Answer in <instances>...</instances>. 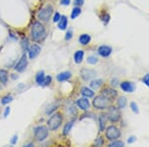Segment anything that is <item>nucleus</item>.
Listing matches in <instances>:
<instances>
[{
    "label": "nucleus",
    "mask_w": 149,
    "mask_h": 147,
    "mask_svg": "<svg viewBox=\"0 0 149 147\" xmlns=\"http://www.w3.org/2000/svg\"><path fill=\"white\" fill-rule=\"evenodd\" d=\"M8 81V73L5 70H0V83L5 85Z\"/></svg>",
    "instance_id": "b1692460"
},
{
    "label": "nucleus",
    "mask_w": 149,
    "mask_h": 147,
    "mask_svg": "<svg viewBox=\"0 0 149 147\" xmlns=\"http://www.w3.org/2000/svg\"><path fill=\"white\" fill-rule=\"evenodd\" d=\"M84 2H85V0H74V4L76 6H81L84 4Z\"/></svg>",
    "instance_id": "e433bc0d"
},
{
    "label": "nucleus",
    "mask_w": 149,
    "mask_h": 147,
    "mask_svg": "<svg viewBox=\"0 0 149 147\" xmlns=\"http://www.w3.org/2000/svg\"><path fill=\"white\" fill-rule=\"evenodd\" d=\"M63 122V114L61 112H53L52 116L48 119V128L52 131H56L62 125Z\"/></svg>",
    "instance_id": "7ed1b4c3"
},
{
    "label": "nucleus",
    "mask_w": 149,
    "mask_h": 147,
    "mask_svg": "<svg viewBox=\"0 0 149 147\" xmlns=\"http://www.w3.org/2000/svg\"><path fill=\"white\" fill-rule=\"evenodd\" d=\"M17 135H14L13 137H12V139H11V144H15L16 142H17Z\"/></svg>",
    "instance_id": "37998d69"
},
{
    "label": "nucleus",
    "mask_w": 149,
    "mask_h": 147,
    "mask_svg": "<svg viewBox=\"0 0 149 147\" xmlns=\"http://www.w3.org/2000/svg\"><path fill=\"white\" fill-rule=\"evenodd\" d=\"M72 37H73V32H72V30H70L67 32L66 36H65V39H66L67 41H69V40L72 39Z\"/></svg>",
    "instance_id": "c9c22d12"
},
{
    "label": "nucleus",
    "mask_w": 149,
    "mask_h": 147,
    "mask_svg": "<svg viewBox=\"0 0 149 147\" xmlns=\"http://www.w3.org/2000/svg\"><path fill=\"white\" fill-rule=\"evenodd\" d=\"M102 84H103L102 79H93V81L90 83V86H91V88H92L93 90H97V88H100V86H102Z\"/></svg>",
    "instance_id": "412c9836"
},
{
    "label": "nucleus",
    "mask_w": 149,
    "mask_h": 147,
    "mask_svg": "<svg viewBox=\"0 0 149 147\" xmlns=\"http://www.w3.org/2000/svg\"><path fill=\"white\" fill-rule=\"evenodd\" d=\"M81 8L79 6H76V7H74L73 8V10H72V13H71V18L73 19V20H74L78 16H80V14H81Z\"/></svg>",
    "instance_id": "393cba45"
},
{
    "label": "nucleus",
    "mask_w": 149,
    "mask_h": 147,
    "mask_svg": "<svg viewBox=\"0 0 149 147\" xmlns=\"http://www.w3.org/2000/svg\"><path fill=\"white\" fill-rule=\"evenodd\" d=\"M47 126L45 125H39V126H36L34 128V135L36 140L38 142H43L46 140L49 136V130H48Z\"/></svg>",
    "instance_id": "20e7f679"
},
{
    "label": "nucleus",
    "mask_w": 149,
    "mask_h": 147,
    "mask_svg": "<svg viewBox=\"0 0 149 147\" xmlns=\"http://www.w3.org/2000/svg\"><path fill=\"white\" fill-rule=\"evenodd\" d=\"M102 95L107 96V98H109V100H113L114 98H116V96H117V91H115L114 88H111L107 86V88H102Z\"/></svg>",
    "instance_id": "ddd939ff"
},
{
    "label": "nucleus",
    "mask_w": 149,
    "mask_h": 147,
    "mask_svg": "<svg viewBox=\"0 0 149 147\" xmlns=\"http://www.w3.org/2000/svg\"><path fill=\"white\" fill-rule=\"evenodd\" d=\"M126 103H127V100L125 96H120V98H118V100H117V107L118 108L125 107Z\"/></svg>",
    "instance_id": "a878e982"
},
{
    "label": "nucleus",
    "mask_w": 149,
    "mask_h": 147,
    "mask_svg": "<svg viewBox=\"0 0 149 147\" xmlns=\"http://www.w3.org/2000/svg\"><path fill=\"white\" fill-rule=\"evenodd\" d=\"M69 110H70V114H71V115H72V113H74V115L77 114V109H76V107H74V105H71Z\"/></svg>",
    "instance_id": "4c0bfd02"
},
{
    "label": "nucleus",
    "mask_w": 149,
    "mask_h": 147,
    "mask_svg": "<svg viewBox=\"0 0 149 147\" xmlns=\"http://www.w3.org/2000/svg\"><path fill=\"white\" fill-rule=\"evenodd\" d=\"M72 77V74L71 72H62V73H60L59 75L57 76V79L58 82H65V81H68V79H71Z\"/></svg>",
    "instance_id": "dca6fc26"
},
{
    "label": "nucleus",
    "mask_w": 149,
    "mask_h": 147,
    "mask_svg": "<svg viewBox=\"0 0 149 147\" xmlns=\"http://www.w3.org/2000/svg\"><path fill=\"white\" fill-rule=\"evenodd\" d=\"M112 52V49L109 47V46H107V45H102L100 46V48L97 49V53L100 56H102L103 58H107L110 56Z\"/></svg>",
    "instance_id": "f8f14e48"
},
{
    "label": "nucleus",
    "mask_w": 149,
    "mask_h": 147,
    "mask_svg": "<svg viewBox=\"0 0 149 147\" xmlns=\"http://www.w3.org/2000/svg\"><path fill=\"white\" fill-rule=\"evenodd\" d=\"M81 95H83V96L88 98H93V96H95V91H93L92 88H86V86L81 88Z\"/></svg>",
    "instance_id": "2eb2a0df"
},
{
    "label": "nucleus",
    "mask_w": 149,
    "mask_h": 147,
    "mask_svg": "<svg viewBox=\"0 0 149 147\" xmlns=\"http://www.w3.org/2000/svg\"><path fill=\"white\" fill-rule=\"evenodd\" d=\"M107 117L109 121L111 122H117L120 119V112H119L118 107H113V105H110L107 108Z\"/></svg>",
    "instance_id": "0eeeda50"
},
{
    "label": "nucleus",
    "mask_w": 149,
    "mask_h": 147,
    "mask_svg": "<svg viewBox=\"0 0 149 147\" xmlns=\"http://www.w3.org/2000/svg\"><path fill=\"white\" fill-rule=\"evenodd\" d=\"M84 55H85V52L83 50H79L74 53V63L76 64H81L83 62V59H84Z\"/></svg>",
    "instance_id": "f3484780"
},
{
    "label": "nucleus",
    "mask_w": 149,
    "mask_h": 147,
    "mask_svg": "<svg viewBox=\"0 0 149 147\" xmlns=\"http://www.w3.org/2000/svg\"><path fill=\"white\" fill-rule=\"evenodd\" d=\"M40 53H41V47L39 45H37V44L30 45V47H29V49H28L29 59H31V60L36 59V58L39 56Z\"/></svg>",
    "instance_id": "1a4fd4ad"
},
{
    "label": "nucleus",
    "mask_w": 149,
    "mask_h": 147,
    "mask_svg": "<svg viewBox=\"0 0 149 147\" xmlns=\"http://www.w3.org/2000/svg\"><path fill=\"white\" fill-rule=\"evenodd\" d=\"M31 38L34 42H42L46 38V29L40 21H35L31 26Z\"/></svg>",
    "instance_id": "f257e3e1"
},
{
    "label": "nucleus",
    "mask_w": 149,
    "mask_h": 147,
    "mask_svg": "<svg viewBox=\"0 0 149 147\" xmlns=\"http://www.w3.org/2000/svg\"><path fill=\"white\" fill-rule=\"evenodd\" d=\"M52 82V77L51 76H48V77H45V81H44V84L43 86H49Z\"/></svg>",
    "instance_id": "473e14b6"
},
{
    "label": "nucleus",
    "mask_w": 149,
    "mask_h": 147,
    "mask_svg": "<svg viewBox=\"0 0 149 147\" xmlns=\"http://www.w3.org/2000/svg\"><path fill=\"white\" fill-rule=\"evenodd\" d=\"M29 47H30V44H29V41L28 39H23L22 40V48H23V51H28Z\"/></svg>",
    "instance_id": "c756f323"
},
{
    "label": "nucleus",
    "mask_w": 149,
    "mask_h": 147,
    "mask_svg": "<svg viewBox=\"0 0 149 147\" xmlns=\"http://www.w3.org/2000/svg\"><path fill=\"white\" fill-rule=\"evenodd\" d=\"M120 88L125 93H132V91H135V85L131 82L124 81L120 84Z\"/></svg>",
    "instance_id": "4468645a"
},
{
    "label": "nucleus",
    "mask_w": 149,
    "mask_h": 147,
    "mask_svg": "<svg viewBox=\"0 0 149 147\" xmlns=\"http://www.w3.org/2000/svg\"><path fill=\"white\" fill-rule=\"evenodd\" d=\"M12 100H13V96L10 95H7L1 98V105H8L9 102H11Z\"/></svg>",
    "instance_id": "bb28decb"
},
{
    "label": "nucleus",
    "mask_w": 149,
    "mask_h": 147,
    "mask_svg": "<svg viewBox=\"0 0 149 147\" xmlns=\"http://www.w3.org/2000/svg\"><path fill=\"white\" fill-rule=\"evenodd\" d=\"M130 107H131L132 111H133L134 113H136V114H138V113H139V108H138L137 105H136L135 102H130Z\"/></svg>",
    "instance_id": "7c9ffc66"
},
{
    "label": "nucleus",
    "mask_w": 149,
    "mask_h": 147,
    "mask_svg": "<svg viewBox=\"0 0 149 147\" xmlns=\"http://www.w3.org/2000/svg\"><path fill=\"white\" fill-rule=\"evenodd\" d=\"M61 14L59 13V12H56L55 13V15H54V18H53V21H54V23H57V22H59L60 21V19H61Z\"/></svg>",
    "instance_id": "2f4dec72"
},
{
    "label": "nucleus",
    "mask_w": 149,
    "mask_h": 147,
    "mask_svg": "<svg viewBox=\"0 0 149 147\" xmlns=\"http://www.w3.org/2000/svg\"><path fill=\"white\" fill-rule=\"evenodd\" d=\"M67 26H68V18L67 16H62L60 21L58 22V27H59L60 30H66Z\"/></svg>",
    "instance_id": "a211bd4d"
},
{
    "label": "nucleus",
    "mask_w": 149,
    "mask_h": 147,
    "mask_svg": "<svg viewBox=\"0 0 149 147\" xmlns=\"http://www.w3.org/2000/svg\"><path fill=\"white\" fill-rule=\"evenodd\" d=\"M95 145H97V146L102 145V144H103V138H102V137H100V136L98 137L97 140L95 141Z\"/></svg>",
    "instance_id": "f704fd0d"
},
{
    "label": "nucleus",
    "mask_w": 149,
    "mask_h": 147,
    "mask_svg": "<svg viewBox=\"0 0 149 147\" xmlns=\"http://www.w3.org/2000/svg\"><path fill=\"white\" fill-rule=\"evenodd\" d=\"M98 122H100V131L102 132L105 130V123H107V114H102L98 117Z\"/></svg>",
    "instance_id": "4be33fe9"
},
{
    "label": "nucleus",
    "mask_w": 149,
    "mask_h": 147,
    "mask_svg": "<svg viewBox=\"0 0 149 147\" xmlns=\"http://www.w3.org/2000/svg\"><path fill=\"white\" fill-rule=\"evenodd\" d=\"M9 112H10V107H7L5 108V111H4V117H8V115H9Z\"/></svg>",
    "instance_id": "a19ab883"
},
{
    "label": "nucleus",
    "mask_w": 149,
    "mask_h": 147,
    "mask_svg": "<svg viewBox=\"0 0 149 147\" xmlns=\"http://www.w3.org/2000/svg\"><path fill=\"white\" fill-rule=\"evenodd\" d=\"M136 140V137H134V136H131V137H129V139L127 140V142L128 143H133L134 141Z\"/></svg>",
    "instance_id": "c03bdc74"
},
{
    "label": "nucleus",
    "mask_w": 149,
    "mask_h": 147,
    "mask_svg": "<svg viewBox=\"0 0 149 147\" xmlns=\"http://www.w3.org/2000/svg\"><path fill=\"white\" fill-rule=\"evenodd\" d=\"M110 147H123L124 146V143L122 141H118L116 139V140H113L111 142V143L109 144Z\"/></svg>",
    "instance_id": "c85d7f7f"
},
{
    "label": "nucleus",
    "mask_w": 149,
    "mask_h": 147,
    "mask_svg": "<svg viewBox=\"0 0 149 147\" xmlns=\"http://www.w3.org/2000/svg\"><path fill=\"white\" fill-rule=\"evenodd\" d=\"M117 82H118V79H112L111 81H110V84H111V86H118V84H117Z\"/></svg>",
    "instance_id": "79ce46f5"
},
{
    "label": "nucleus",
    "mask_w": 149,
    "mask_h": 147,
    "mask_svg": "<svg viewBox=\"0 0 149 147\" xmlns=\"http://www.w3.org/2000/svg\"><path fill=\"white\" fill-rule=\"evenodd\" d=\"M142 82H143V83L145 84V85L149 88V74H146L145 76L143 77Z\"/></svg>",
    "instance_id": "72a5a7b5"
},
{
    "label": "nucleus",
    "mask_w": 149,
    "mask_h": 147,
    "mask_svg": "<svg viewBox=\"0 0 149 147\" xmlns=\"http://www.w3.org/2000/svg\"><path fill=\"white\" fill-rule=\"evenodd\" d=\"M93 107L97 108L98 110L107 109V108L111 105V100L107 98V96H104L103 95H97L93 98Z\"/></svg>",
    "instance_id": "f03ea898"
},
{
    "label": "nucleus",
    "mask_w": 149,
    "mask_h": 147,
    "mask_svg": "<svg viewBox=\"0 0 149 147\" xmlns=\"http://www.w3.org/2000/svg\"><path fill=\"white\" fill-rule=\"evenodd\" d=\"M86 62L90 65H95L98 62V60H97V58L95 56H88V59H86Z\"/></svg>",
    "instance_id": "cd10ccee"
},
{
    "label": "nucleus",
    "mask_w": 149,
    "mask_h": 147,
    "mask_svg": "<svg viewBox=\"0 0 149 147\" xmlns=\"http://www.w3.org/2000/svg\"><path fill=\"white\" fill-rule=\"evenodd\" d=\"M44 81H45V73L44 71H40L38 72L37 76H36V83L40 86H43L44 84Z\"/></svg>",
    "instance_id": "5701e85b"
},
{
    "label": "nucleus",
    "mask_w": 149,
    "mask_h": 147,
    "mask_svg": "<svg viewBox=\"0 0 149 147\" xmlns=\"http://www.w3.org/2000/svg\"><path fill=\"white\" fill-rule=\"evenodd\" d=\"M71 3V0H61V4L65 6H69Z\"/></svg>",
    "instance_id": "58836bf2"
},
{
    "label": "nucleus",
    "mask_w": 149,
    "mask_h": 147,
    "mask_svg": "<svg viewBox=\"0 0 149 147\" xmlns=\"http://www.w3.org/2000/svg\"><path fill=\"white\" fill-rule=\"evenodd\" d=\"M53 6L52 5H46L44 8H42L38 13V19L40 21H43V22H48L51 18L52 14H53Z\"/></svg>",
    "instance_id": "39448f33"
},
{
    "label": "nucleus",
    "mask_w": 149,
    "mask_h": 147,
    "mask_svg": "<svg viewBox=\"0 0 149 147\" xmlns=\"http://www.w3.org/2000/svg\"><path fill=\"white\" fill-rule=\"evenodd\" d=\"M74 124V120H70L69 122H67L66 124L64 125V129H63V135H68L70 133V131L72 130Z\"/></svg>",
    "instance_id": "aec40b11"
},
{
    "label": "nucleus",
    "mask_w": 149,
    "mask_h": 147,
    "mask_svg": "<svg viewBox=\"0 0 149 147\" xmlns=\"http://www.w3.org/2000/svg\"><path fill=\"white\" fill-rule=\"evenodd\" d=\"M76 103H77V107L81 110H88L91 107V103L88 102V98H85V96L79 98V100L76 102Z\"/></svg>",
    "instance_id": "9b49d317"
},
{
    "label": "nucleus",
    "mask_w": 149,
    "mask_h": 147,
    "mask_svg": "<svg viewBox=\"0 0 149 147\" xmlns=\"http://www.w3.org/2000/svg\"><path fill=\"white\" fill-rule=\"evenodd\" d=\"M91 40H92V38H91V36L88 34H81L80 36V38H79V42L84 46L90 44Z\"/></svg>",
    "instance_id": "6ab92c4d"
},
{
    "label": "nucleus",
    "mask_w": 149,
    "mask_h": 147,
    "mask_svg": "<svg viewBox=\"0 0 149 147\" xmlns=\"http://www.w3.org/2000/svg\"><path fill=\"white\" fill-rule=\"evenodd\" d=\"M28 65V59H27V55H26V53H24L22 55V57H21V59L19 60L17 64L15 65V67H14V69H15L16 72H19V73H22L26 70V67H27Z\"/></svg>",
    "instance_id": "6e6552de"
},
{
    "label": "nucleus",
    "mask_w": 149,
    "mask_h": 147,
    "mask_svg": "<svg viewBox=\"0 0 149 147\" xmlns=\"http://www.w3.org/2000/svg\"><path fill=\"white\" fill-rule=\"evenodd\" d=\"M95 75H97V72L92 69L84 68L81 71V77L84 81H90L91 79H93V77H95Z\"/></svg>",
    "instance_id": "9d476101"
},
{
    "label": "nucleus",
    "mask_w": 149,
    "mask_h": 147,
    "mask_svg": "<svg viewBox=\"0 0 149 147\" xmlns=\"http://www.w3.org/2000/svg\"><path fill=\"white\" fill-rule=\"evenodd\" d=\"M121 135V132L120 130L117 128L116 126L114 125H110L105 130V137L107 139H109V141H113V140H116L117 138H119Z\"/></svg>",
    "instance_id": "423d86ee"
},
{
    "label": "nucleus",
    "mask_w": 149,
    "mask_h": 147,
    "mask_svg": "<svg viewBox=\"0 0 149 147\" xmlns=\"http://www.w3.org/2000/svg\"><path fill=\"white\" fill-rule=\"evenodd\" d=\"M109 18H110V17H109V14H104V16L102 17V21H104V23L107 24V23L109 21Z\"/></svg>",
    "instance_id": "ea45409f"
}]
</instances>
